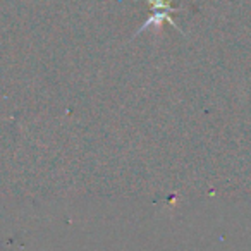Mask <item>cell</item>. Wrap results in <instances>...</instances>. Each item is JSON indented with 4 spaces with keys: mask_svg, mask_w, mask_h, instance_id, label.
I'll return each mask as SVG.
<instances>
[{
    "mask_svg": "<svg viewBox=\"0 0 251 251\" xmlns=\"http://www.w3.org/2000/svg\"><path fill=\"white\" fill-rule=\"evenodd\" d=\"M148 5H150V7L153 9V14H151L150 19H148V21L145 23V26L141 28V31H145V29H147L150 25H160L162 21L171 23L172 26H176V28L179 29L177 23H176L174 19L171 18L172 12L179 11V9L172 7V5H171V0H148Z\"/></svg>",
    "mask_w": 251,
    "mask_h": 251,
    "instance_id": "obj_1",
    "label": "cell"
}]
</instances>
